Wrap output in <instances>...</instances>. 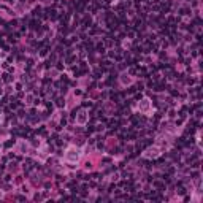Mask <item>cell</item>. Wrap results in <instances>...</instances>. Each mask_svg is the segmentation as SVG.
I'll return each mask as SVG.
<instances>
[{"label":"cell","mask_w":203,"mask_h":203,"mask_svg":"<svg viewBox=\"0 0 203 203\" xmlns=\"http://www.w3.org/2000/svg\"><path fill=\"white\" fill-rule=\"evenodd\" d=\"M160 154V149L159 148H149L146 152H144V157H148V159H154V157H157Z\"/></svg>","instance_id":"obj_4"},{"label":"cell","mask_w":203,"mask_h":203,"mask_svg":"<svg viewBox=\"0 0 203 203\" xmlns=\"http://www.w3.org/2000/svg\"><path fill=\"white\" fill-rule=\"evenodd\" d=\"M132 81H133V79H132L129 75H126V73H122V75H121V83H122L124 86H126V84H130Z\"/></svg>","instance_id":"obj_5"},{"label":"cell","mask_w":203,"mask_h":203,"mask_svg":"<svg viewBox=\"0 0 203 203\" xmlns=\"http://www.w3.org/2000/svg\"><path fill=\"white\" fill-rule=\"evenodd\" d=\"M79 157H81V151L78 149V148H75V146L68 148L67 152H65V159L68 160V162H73V164L79 160Z\"/></svg>","instance_id":"obj_1"},{"label":"cell","mask_w":203,"mask_h":203,"mask_svg":"<svg viewBox=\"0 0 203 203\" xmlns=\"http://www.w3.org/2000/svg\"><path fill=\"white\" fill-rule=\"evenodd\" d=\"M116 144V140L114 138H110V141H108V148H113Z\"/></svg>","instance_id":"obj_7"},{"label":"cell","mask_w":203,"mask_h":203,"mask_svg":"<svg viewBox=\"0 0 203 203\" xmlns=\"http://www.w3.org/2000/svg\"><path fill=\"white\" fill-rule=\"evenodd\" d=\"M18 148H19V151H22V152H25V151H27V149H29V146H27V144H25V143H24V141H21V143H19V146H18Z\"/></svg>","instance_id":"obj_6"},{"label":"cell","mask_w":203,"mask_h":203,"mask_svg":"<svg viewBox=\"0 0 203 203\" xmlns=\"http://www.w3.org/2000/svg\"><path fill=\"white\" fill-rule=\"evenodd\" d=\"M0 65H2V59H0Z\"/></svg>","instance_id":"obj_8"},{"label":"cell","mask_w":203,"mask_h":203,"mask_svg":"<svg viewBox=\"0 0 203 203\" xmlns=\"http://www.w3.org/2000/svg\"><path fill=\"white\" fill-rule=\"evenodd\" d=\"M138 110H140V111H143V113H149V111H151V102L148 100V99L141 100V102H140V105H138Z\"/></svg>","instance_id":"obj_3"},{"label":"cell","mask_w":203,"mask_h":203,"mask_svg":"<svg viewBox=\"0 0 203 203\" xmlns=\"http://www.w3.org/2000/svg\"><path fill=\"white\" fill-rule=\"evenodd\" d=\"M86 122H87V111H86V110H81V111L78 113V116H76V124L83 126V124H86Z\"/></svg>","instance_id":"obj_2"}]
</instances>
